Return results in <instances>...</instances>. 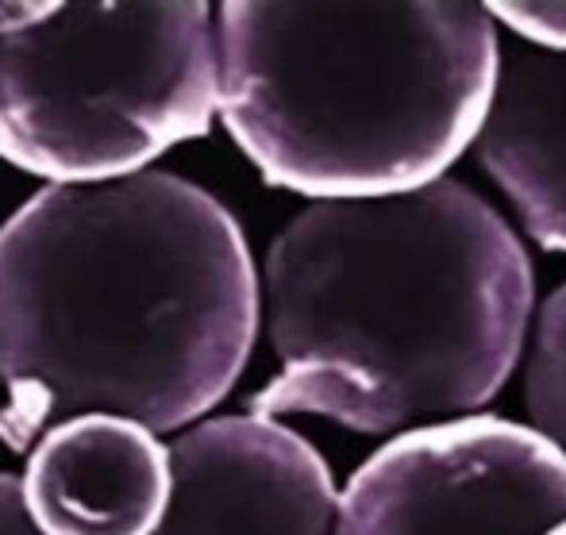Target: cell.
<instances>
[{
	"label": "cell",
	"instance_id": "cell-1",
	"mask_svg": "<svg viewBox=\"0 0 566 535\" xmlns=\"http://www.w3.org/2000/svg\"><path fill=\"white\" fill-rule=\"evenodd\" d=\"M259 324L251 246L209 189L166 170L39 189L0 228V443L77 417L201 424Z\"/></svg>",
	"mask_w": 566,
	"mask_h": 535
},
{
	"label": "cell",
	"instance_id": "cell-2",
	"mask_svg": "<svg viewBox=\"0 0 566 535\" xmlns=\"http://www.w3.org/2000/svg\"><path fill=\"white\" fill-rule=\"evenodd\" d=\"M532 308L528 246L467 181L308 204L262 266L282 370L251 412H308L363 436L478 417L521 366Z\"/></svg>",
	"mask_w": 566,
	"mask_h": 535
},
{
	"label": "cell",
	"instance_id": "cell-3",
	"mask_svg": "<svg viewBox=\"0 0 566 535\" xmlns=\"http://www.w3.org/2000/svg\"><path fill=\"white\" fill-rule=\"evenodd\" d=\"M220 119L277 189L405 197L478 143L501 74L497 20L470 0L217 8Z\"/></svg>",
	"mask_w": 566,
	"mask_h": 535
},
{
	"label": "cell",
	"instance_id": "cell-4",
	"mask_svg": "<svg viewBox=\"0 0 566 535\" xmlns=\"http://www.w3.org/2000/svg\"><path fill=\"white\" fill-rule=\"evenodd\" d=\"M217 116V8L205 0H20L0 23V158L51 186L139 174Z\"/></svg>",
	"mask_w": 566,
	"mask_h": 535
},
{
	"label": "cell",
	"instance_id": "cell-5",
	"mask_svg": "<svg viewBox=\"0 0 566 535\" xmlns=\"http://www.w3.org/2000/svg\"><path fill=\"white\" fill-rule=\"evenodd\" d=\"M566 524V454L505 417L389 436L339 493L336 535H552Z\"/></svg>",
	"mask_w": 566,
	"mask_h": 535
},
{
	"label": "cell",
	"instance_id": "cell-6",
	"mask_svg": "<svg viewBox=\"0 0 566 535\" xmlns=\"http://www.w3.org/2000/svg\"><path fill=\"white\" fill-rule=\"evenodd\" d=\"M324 454L274 417H212L170 443V505L155 535H336Z\"/></svg>",
	"mask_w": 566,
	"mask_h": 535
},
{
	"label": "cell",
	"instance_id": "cell-7",
	"mask_svg": "<svg viewBox=\"0 0 566 535\" xmlns=\"http://www.w3.org/2000/svg\"><path fill=\"white\" fill-rule=\"evenodd\" d=\"M23 497L43 535H155L170 505V447L135 420H66L31 447Z\"/></svg>",
	"mask_w": 566,
	"mask_h": 535
},
{
	"label": "cell",
	"instance_id": "cell-8",
	"mask_svg": "<svg viewBox=\"0 0 566 535\" xmlns=\"http://www.w3.org/2000/svg\"><path fill=\"white\" fill-rule=\"evenodd\" d=\"M474 155L544 251L566 254V59L501 39V74Z\"/></svg>",
	"mask_w": 566,
	"mask_h": 535
},
{
	"label": "cell",
	"instance_id": "cell-9",
	"mask_svg": "<svg viewBox=\"0 0 566 535\" xmlns=\"http://www.w3.org/2000/svg\"><path fill=\"white\" fill-rule=\"evenodd\" d=\"M524 358V409L528 424L566 454V285L532 316Z\"/></svg>",
	"mask_w": 566,
	"mask_h": 535
},
{
	"label": "cell",
	"instance_id": "cell-10",
	"mask_svg": "<svg viewBox=\"0 0 566 535\" xmlns=\"http://www.w3.org/2000/svg\"><path fill=\"white\" fill-rule=\"evenodd\" d=\"M485 8L513 39L566 59V0H524V4L501 0Z\"/></svg>",
	"mask_w": 566,
	"mask_h": 535
},
{
	"label": "cell",
	"instance_id": "cell-11",
	"mask_svg": "<svg viewBox=\"0 0 566 535\" xmlns=\"http://www.w3.org/2000/svg\"><path fill=\"white\" fill-rule=\"evenodd\" d=\"M0 535H43L28 513L23 482L12 474H0Z\"/></svg>",
	"mask_w": 566,
	"mask_h": 535
},
{
	"label": "cell",
	"instance_id": "cell-12",
	"mask_svg": "<svg viewBox=\"0 0 566 535\" xmlns=\"http://www.w3.org/2000/svg\"><path fill=\"white\" fill-rule=\"evenodd\" d=\"M15 8H20V0H0V23H8L15 15Z\"/></svg>",
	"mask_w": 566,
	"mask_h": 535
},
{
	"label": "cell",
	"instance_id": "cell-13",
	"mask_svg": "<svg viewBox=\"0 0 566 535\" xmlns=\"http://www.w3.org/2000/svg\"><path fill=\"white\" fill-rule=\"evenodd\" d=\"M552 535H566V524H563V528H555Z\"/></svg>",
	"mask_w": 566,
	"mask_h": 535
}]
</instances>
